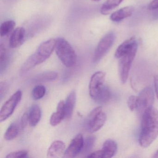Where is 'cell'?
Instances as JSON below:
<instances>
[{
  "label": "cell",
  "mask_w": 158,
  "mask_h": 158,
  "mask_svg": "<svg viewBox=\"0 0 158 158\" xmlns=\"http://www.w3.org/2000/svg\"><path fill=\"white\" fill-rule=\"evenodd\" d=\"M138 48V44L136 42L128 52L119 59V76L121 82L123 84H125L127 81L132 63L137 51Z\"/></svg>",
  "instance_id": "4"
},
{
  "label": "cell",
  "mask_w": 158,
  "mask_h": 158,
  "mask_svg": "<svg viewBox=\"0 0 158 158\" xmlns=\"http://www.w3.org/2000/svg\"><path fill=\"white\" fill-rule=\"evenodd\" d=\"M134 11L135 8L133 6H127L113 13L110 16V19L112 22L118 23L126 18L131 17Z\"/></svg>",
  "instance_id": "13"
},
{
  "label": "cell",
  "mask_w": 158,
  "mask_h": 158,
  "mask_svg": "<svg viewBox=\"0 0 158 158\" xmlns=\"http://www.w3.org/2000/svg\"><path fill=\"white\" fill-rule=\"evenodd\" d=\"M76 101V93L74 90H73L69 93L64 104L65 119H70L73 116Z\"/></svg>",
  "instance_id": "17"
},
{
  "label": "cell",
  "mask_w": 158,
  "mask_h": 158,
  "mask_svg": "<svg viewBox=\"0 0 158 158\" xmlns=\"http://www.w3.org/2000/svg\"><path fill=\"white\" fill-rule=\"evenodd\" d=\"M7 65V50L4 45H0V72H2L6 69Z\"/></svg>",
  "instance_id": "25"
},
{
  "label": "cell",
  "mask_w": 158,
  "mask_h": 158,
  "mask_svg": "<svg viewBox=\"0 0 158 158\" xmlns=\"http://www.w3.org/2000/svg\"><path fill=\"white\" fill-rule=\"evenodd\" d=\"M123 0H107L101 8V13L103 15H109L113 10L118 7Z\"/></svg>",
  "instance_id": "20"
},
{
  "label": "cell",
  "mask_w": 158,
  "mask_h": 158,
  "mask_svg": "<svg viewBox=\"0 0 158 158\" xmlns=\"http://www.w3.org/2000/svg\"><path fill=\"white\" fill-rule=\"evenodd\" d=\"M84 139L81 134L77 135L71 141L70 145L65 150L63 158H72L76 157L80 153L84 144Z\"/></svg>",
  "instance_id": "10"
},
{
  "label": "cell",
  "mask_w": 158,
  "mask_h": 158,
  "mask_svg": "<svg viewBox=\"0 0 158 158\" xmlns=\"http://www.w3.org/2000/svg\"><path fill=\"white\" fill-rule=\"evenodd\" d=\"M153 157L155 158H158V150L156 152V153L154 154V156H153Z\"/></svg>",
  "instance_id": "34"
},
{
  "label": "cell",
  "mask_w": 158,
  "mask_h": 158,
  "mask_svg": "<svg viewBox=\"0 0 158 158\" xmlns=\"http://www.w3.org/2000/svg\"><path fill=\"white\" fill-rule=\"evenodd\" d=\"M56 44V40L54 39H51L42 42L36 52L25 62L21 68L22 72L24 73H27L35 66L45 62L52 54L55 49Z\"/></svg>",
  "instance_id": "2"
},
{
  "label": "cell",
  "mask_w": 158,
  "mask_h": 158,
  "mask_svg": "<svg viewBox=\"0 0 158 158\" xmlns=\"http://www.w3.org/2000/svg\"><path fill=\"white\" fill-rule=\"evenodd\" d=\"M27 155L28 152L26 151H18L9 153L6 156V158H27Z\"/></svg>",
  "instance_id": "28"
},
{
  "label": "cell",
  "mask_w": 158,
  "mask_h": 158,
  "mask_svg": "<svg viewBox=\"0 0 158 158\" xmlns=\"http://www.w3.org/2000/svg\"><path fill=\"white\" fill-rule=\"evenodd\" d=\"M105 73L102 71L95 73L91 76L89 84V95L94 99L104 85Z\"/></svg>",
  "instance_id": "9"
},
{
  "label": "cell",
  "mask_w": 158,
  "mask_h": 158,
  "mask_svg": "<svg viewBox=\"0 0 158 158\" xmlns=\"http://www.w3.org/2000/svg\"><path fill=\"white\" fill-rule=\"evenodd\" d=\"M8 89V84L6 82H1L0 83V98L2 99V97L5 95Z\"/></svg>",
  "instance_id": "30"
},
{
  "label": "cell",
  "mask_w": 158,
  "mask_h": 158,
  "mask_svg": "<svg viewBox=\"0 0 158 158\" xmlns=\"http://www.w3.org/2000/svg\"><path fill=\"white\" fill-rule=\"evenodd\" d=\"M59 77L58 73L54 72H47L40 74L34 77L33 81L36 83L48 82L55 81Z\"/></svg>",
  "instance_id": "21"
},
{
  "label": "cell",
  "mask_w": 158,
  "mask_h": 158,
  "mask_svg": "<svg viewBox=\"0 0 158 158\" xmlns=\"http://www.w3.org/2000/svg\"><path fill=\"white\" fill-rule=\"evenodd\" d=\"M41 118V110L39 106L34 104L30 108L28 113L29 124L31 126H36L40 121Z\"/></svg>",
  "instance_id": "18"
},
{
  "label": "cell",
  "mask_w": 158,
  "mask_h": 158,
  "mask_svg": "<svg viewBox=\"0 0 158 158\" xmlns=\"http://www.w3.org/2000/svg\"><path fill=\"white\" fill-rule=\"evenodd\" d=\"M65 151V145L60 140H56L51 145L48 150V158H57L63 157Z\"/></svg>",
  "instance_id": "12"
},
{
  "label": "cell",
  "mask_w": 158,
  "mask_h": 158,
  "mask_svg": "<svg viewBox=\"0 0 158 158\" xmlns=\"http://www.w3.org/2000/svg\"><path fill=\"white\" fill-rule=\"evenodd\" d=\"M16 23L14 21L8 20L2 24L0 27V35L2 37L5 36L14 30Z\"/></svg>",
  "instance_id": "23"
},
{
  "label": "cell",
  "mask_w": 158,
  "mask_h": 158,
  "mask_svg": "<svg viewBox=\"0 0 158 158\" xmlns=\"http://www.w3.org/2000/svg\"><path fill=\"white\" fill-rule=\"evenodd\" d=\"M115 39V35L113 32H109L102 38L97 45L93 57V62H98L110 50Z\"/></svg>",
  "instance_id": "6"
},
{
  "label": "cell",
  "mask_w": 158,
  "mask_h": 158,
  "mask_svg": "<svg viewBox=\"0 0 158 158\" xmlns=\"http://www.w3.org/2000/svg\"><path fill=\"white\" fill-rule=\"evenodd\" d=\"M117 145L114 140L107 139L103 143L101 150L102 158H111L116 153Z\"/></svg>",
  "instance_id": "16"
},
{
  "label": "cell",
  "mask_w": 158,
  "mask_h": 158,
  "mask_svg": "<svg viewBox=\"0 0 158 158\" xmlns=\"http://www.w3.org/2000/svg\"><path fill=\"white\" fill-rule=\"evenodd\" d=\"M55 51L60 60L66 67H73L77 63V56L73 48L63 38L56 40Z\"/></svg>",
  "instance_id": "3"
},
{
  "label": "cell",
  "mask_w": 158,
  "mask_h": 158,
  "mask_svg": "<svg viewBox=\"0 0 158 158\" xmlns=\"http://www.w3.org/2000/svg\"><path fill=\"white\" fill-rule=\"evenodd\" d=\"M46 89L45 86L42 85H38L35 87L32 91V97L33 99L38 100L40 99L45 96Z\"/></svg>",
  "instance_id": "26"
},
{
  "label": "cell",
  "mask_w": 158,
  "mask_h": 158,
  "mask_svg": "<svg viewBox=\"0 0 158 158\" xmlns=\"http://www.w3.org/2000/svg\"><path fill=\"white\" fill-rule=\"evenodd\" d=\"M138 97V106L137 109L139 114L142 115L145 111L153 106L154 102V93L150 87L145 88L141 90Z\"/></svg>",
  "instance_id": "8"
},
{
  "label": "cell",
  "mask_w": 158,
  "mask_h": 158,
  "mask_svg": "<svg viewBox=\"0 0 158 158\" xmlns=\"http://www.w3.org/2000/svg\"><path fill=\"white\" fill-rule=\"evenodd\" d=\"M158 8V0H153L148 6L150 10H154Z\"/></svg>",
  "instance_id": "31"
},
{
  "label": "cell",
  "mask_w": 158,
  "mask_h": 158,
  "mask_svg": "<svg viewBox=\"0 0 158 158\" xmlns=\"http://www.w3.org/2000/svg\"><path fill=\"white\" fill-rule=\"evenodd\" d=\"M127 106L132 111L137 110L138 106V97L134 95L130 96L127 100Z\"/></svg>",
  "instance_id": "27"
},
{
  "label": "cell",
  "mask_w": 158,
  "mask_h": 158,
  "mask_svg": "<svg viewBox=\"0 0 158 158\" xmlns=\"http://www.w3.org/2000/svg\"><path fill=\"white\" fill-rule=\"evenodd\" d=\"M22 91L18 90L4 103L0 111V122H4L13 114L22 99Z\"/></svg>",
  "instance_id": "7"
},
{
  "label": "cell",
  "mask_w": 158,
  "mask_h": 158,
  "mask_svg": "<svg viewBox=\"0 0 158 158\" xmlns=\"http://www.w3.org/2000/svg\"><path fill=\"white\" fill-rule=\"evenodd\" d=\"M136 42L137 40L135 37H132L125 40L116 49L114 54L115 58L120 59L131 50L134 44Z\"/></svg>",
  "instance_id": "15"
},
{
  "label": "cell",
  "mask_w": 158,
  "mask_h": 158,
  "mask_svg": "<svg viewBox=\"0 0 158 158\" xmlns=\"http://www.w3.org/2000/svg\"><path fill=\"white\" fill-rule=\"evenodd\" d=\"M154 89H155V93L158 99V75H155L154 76Z\"/></svg>",
  "instance_id": "32"
},
{
  "label": "cell",
  "mask_w": 158,
  "mask_h": 158,
  "mask_svg": "<svg viewBox=\"0 0 158 158\" xmlns=\"http://www.w3.org/2000/svg\"><path fill=\"white\" fill-rule=\"evenodd\" d=\"M95 141L96 137L94 136H89L86 138L85 139H84L83 148L80 154H81V155H85L87 153L88 154L93 148Z\"/></svg>",
  "instance_id": "24"
},
{
  "label": "cell",
  "mask_w": 158,
  "mask_h": 158,
  "mask_svg": "<svg viewBox=\"0 0 158 158\" xmlns=\"http://www.w3.org/2000/svg\"><path fill=\"white\" fill-rule=\"evenodd\" d=\"M29 123V119H28V113H24L23 114L20 120L19 126L20 129H22L24 128L27 125V123Z\"/></svg>",
  "instance_id": "29"
},
{
  "label": "cell",
  "mask_w": 158,
  "mask_h": 158,
  "mask_svg": "<svg viewBox=\"0 0 158 158\" xmlns=\"http://www.w3.org/2000/svg\"><path fill=\"white\" fill-rule=\"evenodd\" d=\"M25 29L23 27H17L12 33L10 40V46L12 48H16L22 46L25 38Z\"/></svg>",
  "instance_id": "11"
},
{
  "label": "cell",
  "mask_w": 158,
  "mask_h": 158,
  "mask_svg": "<svg viewBox=\"0 0 158 158\" xmlns=\"http://www.w3.org/2000/svg\"><path fill=\"white\" fill-rule=\"evenodd\" d=\"M20 129V126L16 123H13L11 124L5 132L4 135L5 139L7 140L14 139L17 137Z\"/></svg>",
  "instance_id": "22"
},
{
  "label": "cell",
  "mask_w": 158,
  "mask_h": 158,
  "mask_svg": "<svg viewBox=\"0 0 158 158\" xmlns=\"http://www.w3.org/2000/svg\"><path fill=\"white\" fill-rule=\"evenodd\" d=\"M91 1L93 2H98L100 1V0H91Z\"/></svg>",
  "instance_id": "35"
},
{
  "label": "cell",
  "mask_w": 158,
  "mask_h": 158,
  "mask_svg": "<svg viewBox=\"0 0 158 158\" xmlns=\"http://www.w3.org/2000/svg\"><path fill=\"white\" fill-rule=\"evenodd\" d=\"M106 119V114L101 107L95 108L88 117L87 126L89 131L91 133L98 131L104 125Z\"/></svg>",
  "instance_id": "5"
},
{
  "label": "cell",
  "mask_w": 158,
  "mask_h": 158,
  "mask_svg": "<svg viewBox=\"0 0 158 158\" xmlns=\"http://www.w3.org/2000/svg\"><path fill=\"white\" fill-rule=\"evenodd\" d=\"M153 10H154L153 12V14H152L153 18L155 19H158V8Z\"/></svg>",
  "instance_id": "33"
},
{
  "label": "cell",
  "mask_w": 158,
  "mask_h": 158,
  "mask_svg": "<svg viewBox=\"0 0 158 158\" xmlns=\"http://www.w3.org/2000/svg\"><path fill=\"white\" fill-rule=\"evenodd\" d=\"M158 136V110L152 107L142 114L139 142L142 148H148Z\"/></svg>",
  "instance_id": "1"
},
{
  "label": "cell",
  "mask_w": 158,
  "mask_h": 158,
  "mask_svg": "<svg viewBox=\"0 0 158 158\" xmlns=\"http://www.w3.org/2000/svg\"><path fill=\"white\" fill-rule=\"evenodd\" d=\"M111 97V93L110 89L104 85L94 100L98 103L103 104L109 102Z\"/></svg>",
  "instance_id": "19"
},
{
  "label": "cell",
  "mask_w": 158,
  "mask_h": 158,
  "mask_svg": "<svg viewBox=\"0 0 158 158\" xmlns=\"http://www.w3.org/2000/svg\"><path fill=\"white\" fill-rule=\"evenodd\" d=\"M65 102L61 101L58 103L56 112L53 113L50 119V123L52 126H56L65 118Z\"/></svg>",
  "instance_id": "14"
}]
</instances>
